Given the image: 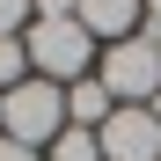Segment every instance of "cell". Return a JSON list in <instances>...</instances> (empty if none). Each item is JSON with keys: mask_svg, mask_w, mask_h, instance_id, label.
Here are the masks:
<instances>
[{"mask_svg": "<svg viewBox=\"0 0 161 161\" xmlns=\"http://www.w3.org/2000/svg\"><path fill=\"white\" fill-rule=\"evenodd\" d=\"M95 80L110 88V103H117V110H139V103H154V95H161V37L139 22L132 37L103 44V59H95Z\"/></svg>", "mask_w": 161, "mask_h": 161, "instance_id": "6da1fadb", "label": "cell"}, {"mask_svg": "<svg viewBox=\"0 0 161 161\" xmlns=\"http://www.w3.org/2000/svg\"><path fill=\"white\" fill-rule=\"evenodd\" d=\"M22 44H30L37 80H59V88L88 80V66H95V37L80 30V15H37L30 30H22Z\"/></svg>", "mask_w": 161, "mask_h": 161, "instance_id": "7a4b0ae2", "label": "cell"}, {"mask_svg": "<svg viewBox=\"0 0 161 161\" xmlns=\"http://www.w3.org/2000/svg\"><path fill=\"white\" fill-rule=\"evenodd\" d=\"M0 132H8V139H22V147H51V139L66 132V88L30 73L22 88L0 95Z\"/></svg>", "mask_w": 161, "mask_h": 161, "instance_id": "3957f363", "label": "cell"}, {"mask_svg": "<svg viewBox=\"0 0 161 161\" xmlns=\"http://www.w3.org/2000/svg\"><path fill=\"white\" fill-rule=\"evenodd\" d=\"M103 139V161H161V117L147 110H110V125L95 132Z\"/></svg>", "mask_w": 161, "mask_h": 161, "instance_id": "277c9868", "label": "cell"}, {"mask_svg": "<svg viewBox=\"0 0 161 161\" xmlns=\"http://www.w3.org/2000/svg\"><path fill=\"white\" fill-rule=\"evenodd\" d=\"M73 15H80V30H88V37L117 44V37H132V30L147 22V0H73Z\"/></svg>", "mask_w": 161, "mask_h": 161, "instance_id": "5b68a950", "label": "cell"}, {"mask_svg": "<svg viewBox=\"0 0 161 161\" xmlns=\"http://www.w3.org/2000/svg\"><path fill=\"white\" fill-rule=\"evenodd\" d=\"M110 110H117V103H110V88H103L95 73L66 88V125H80V132H103V125H110Z\"/></svg>", "mask_w": 161, "mask_h": 161, "instance_id": "8992f818", "label": "cell"}, {"mask_svg": "<svg viewBox=\"0 0 161 161\" xmlns=\"http://www.w3.org/2000/svg\"><path fill=\"white\" fill-rule=\"evenodd\" d=\"M44 161H103V139H95V132H80V125H66L59 139L44 147Z\"/></svg>", "mask_w": 161, "mask_h": 161, "instance_id": "52a82bcc", "label": "cell"}, {"mask_svg": "<svg viewBox=\"0 0 161 161\" xmlns=\"http://www.w3.org/2000/svg\"><path fill=\"white\" fill-rule=\"evenodd\" d=\"M22 80H30V44L22 37H0V95L22 88Z\"/></svg>", "mask_w": 161, "mask_h": 161, "instance_id": "ba28073f", "label": "cell"}, {"mask_svg": "<svg viewBox=\"0 0 161 161\" xmlns=\"http://www.w3.org/2000/svg\"><path fill=\"white\" fill-rule=\"evenodd\" d=\"M37 22V0H0V37H22Z\"/></svg>", "mask_w": 161, "mask_h": 161, "instance_id": "9c48e42d", "label": "cell"}, {"mask_svg": "<svg viewBox=\"0 0 161 161\" xmlns=\"http://www.w3.org/2000/svg\"><path fill=\"white\" fill-rule=\"evenodd\" d=\"M0 161H44L37 147H22V139H8V132H0Z\"/></svg>", "mask_w": 161, "mask_h": 161, "instance_id": "30bf717a", "label": "cell"}, {"mask_svg": "<svg viewBox=\"0 0 161 161\" xmlns=\"http://www.w3.org/2000/svg\"><path fill=\"white\" fill-rule=\"evenodd\" d=\"M147 30H154V37H161V0H147Z\"/></svg>", "mask_w": 161, "mask_h": 161, "instance_id": "8fae6325", "label": "cell"}, {"mask_svg": "<svg viewBox=\"0 0 161 161\" xmlns=\"http://www.w3.org/2000/svg\"><path fill=\"white\" fill-rule=\"evenodd\" d=\"M147 110H154V117H161V95H154V103H147Z\"/></svg>", "mask_w": 161, "mask_h": 161, "instance_id": "7c38bea8", "label": "cell"}]
</instances>
